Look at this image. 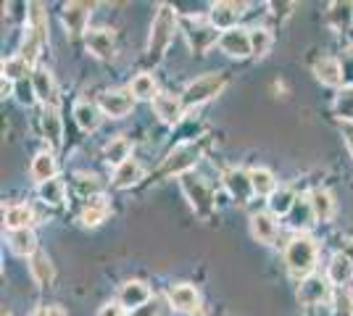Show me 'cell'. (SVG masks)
Returning a JSON list of instances; mask_svg holds the SVG:
<instances>
[{
  "mask_svg": "<svg viewBox=\"0 0 353 316\" xmlns=\"http://www.w3.org/2000/svg\"><path fill=\"white\" fill-rule=\"evenodd\" d=\"M285 264L293 274H309L316 264V245L311 238H295L288 248H285Z\"/></svg>",
  "mask_w": 353,
  "mask_h": 316,
  "instance_id": "2",
  "label": "cell"
},
{
  "mask_svg": "<svg viewBox=\"0 0 353 316\" xmlns=\"http://www.w3.org/2000/svg\"><path fill=\"white\" fill-rule=\"evenodd\" d=\"M130 90H132L134 98H143V101H156V95H159V92H156V79L150 74L134 76Z\"/></svg>",
  "mask_w": 353,
  "mask_h": 316,
  "instance_id": "34",
  "label": "cell"
},
{
  "mask_svg": "<svg viewBox=\"0 0 353 316\" xmlns=\"http://www.w3.org/2000/svg\"><path fill=\"white\" fill-rule=\"evenodd\" d=\"M176 30V14L169 6H161L159 14L153 19V27H150V40H148V56L153 61H159L166 53V48L172 45Z\"/></svg>",
  "mask_w": 353,
  "mask_h": 316,
  "instance_id": "1",
  "label": "cell"
},
{
  "mask_svg": "<svg viewBox=\"0 0 353 316\" xmlns=\"http://www.w3.org/2000/svg\"><path fill=\"white\" fill-rule=\"evenodd\" d=\"M153 111H156V116H159L163 124H176L179 116H182V101L174 98V95H156Z\"/></svg>",
  "mask_w": 353,
  "mask_h": 316,
  "instance_id": "16",
  "label": "cell"
},
{
  "mask_svg": "<svg viewBox=\"0 0 353 316\" xmlns=\"http://www.w3.org/2000/svg\"><path fill=\"white\" fill-rule=\"evenodd\" d=\"M250 48H253V56H266L272 48V34L266 30H250Z\"/></svg>",
  "mask_w": 353,
  "mask_h": 316,
  "instance_id": "39",
  "label": "cell"
},
{
  "mask_svg": "<svg viewBox=\"0 0 353 316\" xmlns=\"http://www.w3.org/2000/svg\"><path fill=\"white\" fill-rule=\"evenodd\" d=\"M32 277L40 282V285H50L53 282V264L45 253H34L32 256Z\"/></svg>",
  "mask_w": 353,
  "mask_h": 316,
  "instance_id": "33",
  "label": "cell"
},
{
  "mask_svg": "<svg viewBox=\"0 0 353 316\" xmlns=\"http://www.w3.org/2000/svg\"><path fill=\"white\" fill-rule=\"evenodd\" d=\"M74 119L77 124L82 127V129H95L98 124H101V111H98V105L88 103V101H82V103L74 105Z\"/></svg>",
  "mask_w": 353,
  "mask_h": 316,
  "instance_id": "26",
  "label": "cell"
},
{
  "mask_svg": "<svg viewBox=\"0 0 353 316\" xmlns=\"http://www.w3.org/2000/svg\"><path fill=\"white\" fill-rule=\"evenodd\" d=\"M327 277H330V282H335V285H348L353 277V261L345 253H335L332 261H330V269H327Z\"/></svg>",
  "mask_w": 353,
  "mask_h": 316,
  "instance_id": "18",
  "label": "cell"
},
{
  "mask_svg": "<svg viewBox=\"0 0 353 316\" xmlns=\"http://www.w3.org/2000/svg\"><path fill=\"white\" fill-rule=\"evenodd\" d=\"M92 14V6L90 3H69L63 8V27L69 30V34H88V21Z\"/></svg>",
  "mask_w": 353,
  "mask_h": 316,
  "instance_id": "10",
  "label": "cell"
},
{
  "mask_svg": "<svg viewBox=\"0 0 353 316\" xmlns=\"http://www.w3.org/2000/svg\"><path fill=\"white\" fill-rule=\"evenodd\" d=\"M345 256H348V258H351V261H353V242H351V245H348V251H345Z\"/></svg>",
  "mask_w": 353,
  "mask_h": 316,
  "instance_id": "46",
  "label": "cell"
},
{
  "mask_svg": "<svg viewBox=\"0 0 353 316\" xmlns=\"http://www.w3.org/2000/svg\"><path fill=\"white\" fill-rule=\"evenodd\" d=\"M63 193H66V187H63L61 180H50L40 185V198H43L45 203H50V206H61L63 203Z\"/></svg>",
  "mask_w": 353,
  "mask_h": 316,
  "instance_id": "35",
  "label": "cell"
},
{
  "mask_svg": "<svg viewBox=\"0 0 353 316\" xmlns=\"http://www.w3.org/2000/svg\"><path fill=\"white\" fill-rule=\"evenodd\" d=\"M343 137H345L348 151H351V156H353V124H343Z\"/></svg>",
  "mask_w": 353,
  "mask_h": 316,
  "instance_id": "44",
  "label": "cell"
},
{
  "mask_svg": "<svg viewBox=\"0 0 353 316\" xmlns=\"http://www.w3.org/2000/svg\"><path fill=\"white\" fill-rule=\"evenodd\" d=\"M245 14V3H235V0H221L211 8V24L216 30H235L237 19Z\"/></svg>",
  "mask_w": 353,
  "mask_h": 316,
  "instance_id": "6",
  "label": "cell"
},
{
  "mask_svg": "<svg viewBox=\"0 0 353 316\" xmlns=\"http://www.w3.org/2000/svg\"><path fill=\"white\" fill-rule=\"evenodd\" d=\"M332 311H335V316H353V293L351 290L340 287L338 293H335V298H332Z\"/></svg>",
  "mask_w": 353,
  "mask_h": 316,
  "instance_id": "38",
  "label": "cell"
},
{
  "mask_svg": "<svg viewBox=\"0 0 353 316\" xmlns=\"http://www.w3.org/2000/svg\"><path fill=\"white\" fill-rule=\"evenodd\" d=\"M77 187H79L82 196L92 198V193L98 190V182H95V177H85V174H82V177H77Z\"/></svg>",
  "mask_w": 353,
  "mask_h": 316,
  "instance_id": "42",
  "label": "cell"
},
{
  "mask_svg": "<svg viewBox=\"0 0 353 316\" xmlns=\"http://www.w3.org/2000/svg\"><path fill=\"white\" fill-rule=\"evenodd\" d=\"M8 245L16 256H34V251H37V240H34L32 229H14L8 235Z\"/></svg>",
  "mask_w": 353,
  "mask_h": 316,
  "instance_id": "21",
  "label": "cell"
},
{
  "mask_svg": "<svg viewBox=\"0 0 353 316\" xmlns=\"http://www.w3.org/2000/svg\"><path fill=\"white\" fill-rule=\"evenodd\" d=\"M250 182H253V193L256 196H274L277 190V182H274V174L269 169H253L250 171Z\"/></svg>",
  "mask_w": 353,
  "mask_h": 316,
  "instance_id": "30",
  "label": "cell"
},
{
  "mask_svg": "<svg viewBox=\"0 0 353 316\" xmlns=\"http://www.w3.org/2000/svg\"><path fill=\"white\" fill-rule=\"evenodd\" d=\"M219 48L227 53V56H232V59H248V56H253V48H250V32L240 30V27L221 32Z\"/></svg>",
  "mask_w": 353,
  "mask_h": 316,
  "instance_id": "5",
  "label": "cell"
},
{
  "mask_svg": "<svg viewBox=\"0 0 353 316\" xmlns=\"http://www.w3.org/2000/svg\"><path fill=\"white\" fill-rule=\"evenodd\" d=\"M221 87H224V74H221V72H211V74L198 76L195 82L188 85V90L182 92V105L206 103L214 95H219Z\"/></svg>",
  "mask_w": 353,
  "mask_h": 316,
  "instance_id": "3",
  "label": "cell"
},
{
  "mask_svg": "<svg viewBox=\"0 0 353 316\" xmlns=\"http://www.w3.org/2000/svg\"><path fill=\"white\" fill-rule=\"evenodd\" d=\"M32 177L40 182V185L56 180V158L50 153H37L34 161H32Z\"/></svg>",
  "mask_w": 353,
  "mask_h": 316,
  "instance_id": "22",
  "label": "cell"
},
{
  "mask_svg": "<svg viewBox=\"0 0 353 316\" xmlns=\"http://www.w3.org/2000/svg\"><path fill=\"white\" fill-rule=\"evenodd\" d=\"M311 209H314V216L319 222H330L332 213H335V200L327 190H314L311 193Z\"/></svg>",
  "mask_w": 353,
  "mask_h": 316,
  "instance_id": "24",
  "label": "cell"
},
{
  "mask_svg": "<svg viewBox=\"0 0 353 316\" xmlns=\"http://www.w3.org/2000/svg\"><path fill=\"white\" fill-rule=\"evenodd\" d=\"M288 216H290V224H293L295 229L311 227V219H316V216H314V209H311V198H298L293 211H290Z\"/></svg>",
  "mask_w": 353,
  "mask_h": 316,
  "instance_id": "29",
  "label": "cell"
},
{
  "mask_svg": "<svg viewBox=\"0 0 353 316\" xmlns=\"http://www.w3.org/2000/svg\"><path fill=\"white\" fill-rule=\"evenodd\" d=\"M182 190H185V196L190 198V203L195 211L206 213V211L211 209V190H208V185L203 180H198V177H192V174H185V177H182Z\"/></svg>",
  "mask_w": 353,
  "mask_h": 316,
  "instance_id": "8",
  "label": "cell"
},
{
  "mask_svg": "<svg viewBox=\"0 0 353 316\" xmlns=\"http://www.w3.org/2000/svg\"><path fill=\"white\" fill-rule=\"evenodd\" d=\"M130 316H161V306L153 298V301H148L145 306H140L137 311H130Z\"/></svg>",
  "mask_w": 353,
  "mask_h": 316,
  "instance_id": "41",
  "label": "cell"
},
{
  "mask_svg": "<svg viewBox=\"0 0 353 316\" xmlns=\"http://www.w3.org/2000/svg\"><path fill=\"white\" fill-rule=\"evenodd\" d=\"M198 156H201L198 145H192V143L179 145V148H174V151L169 153V158L163 161V174H182V177H185L188 169L195 166Z\"/></svg>",
  "mask_w": 353,
  "mask_h": 316,
  "instance_id": "4",
  "label": "cell"
},
{
  "mask_svg": "<svg viewBox=\"0 0 353 316\" xmlns=\"http://www.w3.org/2000/svg\"><path fill=\"white\" fill-rule=\"evenodd\" d=\"M32 85H34V92H37V101L43 103H53L56 98V82H53V74L48 69H34L32 72Z\"/></svg>",
  "mask_w": 353,
  "mask_h": 316,
  "instance_id": "19",
  "label": "cell"
},
{
  "mask_svg": "<svg viewBox=\"0 0 353 316\" xmlns=\"http://www.w3.org/2000/svg\"><path fill=\"white\" fill-rule=\"evenodd\" d=\"M14 95L19 98V103H24V105H32L37 101V92H34V85H32L30 79H19Z\"/></svg>",
  "mask_w": 353,
  "mask_h": 316,
  "instance_id": "40",
  "label": "cell"
},
{
  "mask_svg": "<svg viewBox=\"0 0 353 316\" xmlns=\"http://www.w3.org/2000/svg\"><path fill=\"white\" fill-rule=\"evenodd\" d=\"M140 177H143V166L137 164L134 158H130V161H124V164L114 171V185H117V187H132Z\"/></svg>",
  "mask_w": 353,
  "mask_h": 316,
  "instance_id": "27",
  "label": "cell"
},
{
  "mask_svg": "<svg viewBox=\"0 0 353 316\" xmlns=\"http://www.w3.org/2000/svg\"><path fill=\"white\" fill-rule=\"evenodd\" d=\"M27 72H30V61L24 59V56H16V59H8L3 63V74H6V79H11V82L24 79Z\"/></svg>",
  "mask_w": 353,
  "mask_h": 316,
  "instance_id": "37",
  "label": "cell"
},
{
  "mask_svg": "<svg viewBox=\"0 0 353 316\" xmlns=\"http://www.w3.org/2000/svg\"><path fill=\"white\" fill-rule=\"evenodd\" d=\"M295 200L298 198H295V193L290 187H280V190H274V196L269 198V209H272L274 216H288L293 211Z\"/></svg>",
  "mask_w": 353,
  "mask_h": 316,
  "instance_id": "28",
  "label": "cell"
},
{
  "mask_svg": "<svg viewBox=\"0 0 353 316\" xmlns=\"http://www.w3.org/2000/svg\"><path fill=\"white\" fill-rule=\"evenodd\" d=\"M314 72H316V79H319L322 85H330V87H340V85H343V66H340L335 59L316 61Z\"/></svg>",
  "mask_w": 353,
  "mask_h": 316,
  "instance_id": "20",
  "label": "cell"
},
{
  "mask_svg": "<svg viewBox=\"0 0 353 316\" xmlns=\"http://www.w3.org/2000/svg\"><path fill=\"white\" fill-rule=\"evenodd\" d=\"M6 224L8 229H30L32 224V209L30 206H11L6 211Z\"/></svg>",
  "mask_w": 353,
  "mask_h": 316,
  "instance_id": "32",
  "label": "cell"
},
{
  "mask_svg": "<svg viewBox=\"0 0 353 316\" xmlns=\"http://www.w3.org/2000/svg\"><path fill=\"white\" fill-rule=\"evenodd\" d=\"M250 232L259 242H272L277 238V219L274 213H266V211H259L250 216Z\"/></svg>",
  "mask_w": 353,
  "mask_h": 316,
  "instance_id": "15",
  "label": "cell"
},
{
  "mask_svg": "<svg viewBox=\"0 0 353 316\" xmlns=\"http://www.w3.org/2000/svg\"><path fill=\"white\" fill-rule=\"evenodd\" d=\"M48 316H69L61 306H53V308H48Z\"/></svg>",
  "mask_w": 353,
  "mask_h": 316,
  "instance_id": "45",
  "label": "cell"
},
{
  "mask_svg": "<svg viewBox=\"0 0 353 316\" xmlns=\"http://www.w3.org/2000/svg\"><path fill=\"white\" fill-rule=\"evenodd\" d=\"M85 43H88L90 53H95L98 59H114V34L108 30H90L85 34Z\"/></svg>",
  "mask_w": 353,
  "mask_h": 316,
  "instance_id": "14",
  "label": "cell"
},
{
  "mask_svg": "<svg viewBox=\"0 0 353 316\" xmlns=\"http://www.w3.org/2000/svg\"><path fill=\"white\" fill-rule=\"evenodd\" d=\"M95 316H124V306L121 303H105V306H101V311Z\"/></svg>",
  "mask_w": 353,
  "mask_h": 316,
  "instance_id": "43",
  "label": "cell"
},
{
  "mask_svg": "<svg viewBox=\"0 0 353 316\" xmlns=\"http://www.w3.org/2000/svg\"><path fill=\"white\" fill-rule=\"evenodd\" d=\"M43 132H45V137L50 140V145H56V148H59V145H61V116H59V111H56L53 105H50V108H45Z\"/></svg>",
  "mask_w": 353,
  "mask_h": 316,
  "instance_id": "31",
  "label": "cell"
},
{
  "mask_svg": "<svg viewBox=\"0 0 353 316\" xmlns=\"http://www.w3.org/2000/svg\"><path fill=\"white\" fill-rule=\"evenodd\" d=\"M169 303L174 306L176 311H182V314H195L198 308H201V295H198V290L192 285H174L169 287Z\"/></svg>",
  "mask_w": 353,
  "mask_h": 316,
  "instance_id": "9",
  "label": "cell"
},
{
  "mask_svg": "<svg viewBox=\"0 0 353 316\" xmlns=\"http://www.w3.org/2000/svg\"><path fill=\"white\" fill-rule=\"evenodd\" d=\"M105 216H108V203H105V198L92 196L88 200L85 211H82V222H85L88 227H95V224H101Z\"/></svg>",
  "mask_w": 353,
  "mask_h": 316,
  "instance_id": "25",
  "label": "cell"
},
{
  "mask_svg": "<svg viewBox=\"0 0 353 316\" xmlns=\"http://www.w3.org/2000/svg\"><path fill=\"white\" fill-rule=\"evenodd\" d=\"M132 105H134L132 90H111L101 98V111H103L105 116H111V119L127 116L132 111Z\"/></svg>",
  "mask_w": 353,
  "mask_h": 316,
  "instance_id": "7",
  "label": "cell"
},
{
  "mask_svg": "<svg viewBox=\"0 0 353 316\" xmlns=\"http://www.w3.org/2000/svg\"><path fill=\"white\" fill-rule=\"evenodd\" d=\"M224 187L230 190V196L235 198L237 203H248L250 196H256V193H253L250 174L240 171V169H230V171L224 174Z\"/></svg>",
  "mask_w": 353,
  "mask_h": 316,
  "instance_id": "11",
  "label": "cell"
},
{
  "mask_svg": "<svg viewBox=\"0 0 353 316\" xmlns=\"http://www.w3.org/2000/svg\"><path fill=\"white\" fill-rule=\"evenodd\" d=\"M219 32L214 24H203V21H190V30H188V40H190V45L195 53H206L208 48L214 45V43H219Z\"/></svg>",
  "mask_w": 353,
  "mask_h": 316,
  "instance_id": "12",
  "label": "cell"
},
{
  "mask_svg": "<svg viewBox=\"0 0 353 316\" xmlns=\"http://www.w3.org/2000/svg\"><path fill=\"white\" fill-rule=\"evenodd\" d=\"M150 301V287L145 282H140V280H132V282H127V285L121 287V293H119V303L124 306V308H130V311H137L140 306H145Z\"/></svg>",
  "mask_w": 353,
  "mask_h": 316,
  "instance_id": "13",
  "label": "cell"
},
{
  "mask_svg": "<svg viewBox=\"0 0 353 316\" xmlns=\"http://www.w3.org/2000/svg\"><path fill=\"white\" fill-rule=\"evenodd\" d=\"M130 153H132L130 140H127V137H114V140L105 145V161L119 169L124 161H130Z\"/></svg>",
  "mask_w": 353,
  "mask_h": 316,
  "instance_id": "23",
  "label": "cell"
},
{
  "mask_svg": "<svg viewBox=\"0 0 353 316\" xmlns=\"http://www.w3.org/2000/svg\"><path fill=\"white\" fill-rule=\"evenodd\" d=\"M298 298H301V303H306V306L322 303L327 298V282H324L322 277H306L301 282V287H298Z\"/></svg>",
  "mask_w": 353,
  "mask_h": 316,
  "instance_id": "17",
  "label": "cell"
},
{
  "mask_svg": "<svg viewBox=\"0 0 353 316\" xmlns=\"http://www.w3.org/2000/svg\"><path fill=\"white\" fill-rule=\"evenodd\" d=\"M34 316H48V308H45V311H37Z\"/></svg>",
  "mask_w": 353,
  "mask_h": 316,
  "instance_id": "47",
  "label": "cell"
},
{
  "mask_svg": "<svg viewBox=\"0 0 353 316\" xmlns=\"http://www.w3.org/2000/svg\"><path fill=\"white\" fill-rule=\"evenodd\" d=\"M335 111L345 124H353V87H343L335 101Z\"/></svg>",
  "mask_w": 353,
  "mask_h": 316,
  "instance_id": "36",
  "label": "cell"
}]
</instances>
